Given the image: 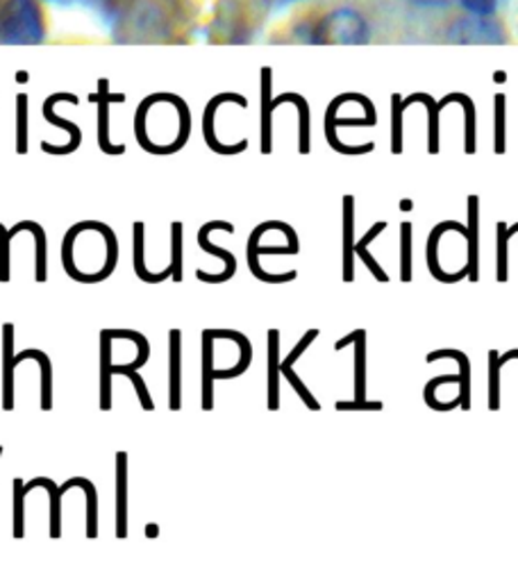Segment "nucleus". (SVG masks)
I'll use <instances>...</instances> for the list:
<instances>
[{
  "instance_id": "bb28decb",
  "label": "nucleus",
  "mask_w": 518,
  "mask_h": 581,
  "mask_svg": "<svg viewBox=\"0 0 518 581\" xmlns=\"http://www.w3.org/2000/svg\"><path fill=\"white\" fill-rule=\"evenodd\" d=\"M400 279L411 282V223H400Z\"/></svg>"
},
{
  "instance_id": "f03ea898",
  "label": "nucleus",
  "mask_w": 518,
  "mask_h": 581,
  "mask_svg": "<svg viewBox=\"0 0 518 581\" xmlns=\"http://www.w3.org/2000/svg\"><path fill=\"white\" fill-rule=\"evenodd\" d=\"M368 34L366 19L351 8L332 10L315 30V44H364Z\"/></svg>"
},
{
  "instance_id": "37998d69",
  "label": "nucleus",
  "mask_w": 518,
  "mask_h": 581,
  "mask_svg": "<svg viewBox=\"0 0 518 581\" xmlns=\"http://www.w3.org/2000/svg\"><path fill=\"white\" fill-rule=\"evenodd\" d=\"M0 457H3V448H0Z\"/></svg>"
},
{
  "instance_id": "0eeeda50",
  "label": "nucleus",
  "mask_w": 518,
  "mask_h": 581,
  "mask_svg": "<svg viewBox=\"0 0 518 581\" xmlns=\"http://www.w3.org/2000/svg\"><path fill=\"white\" fill-rule=\"evenodd\" d=\"M355 279V198L343 196V282Z\"/></svg>"
},
{
  "instance_id": "2eb2a0df",
  "label": "nucleus",
  "mask_w": 518,
  "mask_h": 581,
  "mask_svg": "<svg viewBox=\"0 0 518 581\" xmlns=\"http://www.w3.org/2000/svg\"><path fill=\"white\" fill-rule=\"evenodd\" d=\"M439 359H455L458 366H460V407L464 412L471 409V361L462 350L455 348H443V350H434L426 357L428 363H434Z\"/></svg>"
},
{
  "instance_id": "7ed1b4c3",
  "label": "nucleus",
  "mask_w": 518,
  "mask_h": 581,
  "mask_svg": "<svg viewBox=\"0 0 518 581\" xmlns=\"http://www.w3.org/2000/svg\"><path fill=\"white\" fill-rule=\"evenodd\" d=\"M268 230H280L285 232L287 230V223L283 221H266L262 226H257L251 237H249V245H246V252H249V268L251 273L266 282V284H285V282H294L298 277V271H289V273H283V275H275V273H266L260 268V257L264 254H298L300 248H294V245H260V239L268 232Z\"/></svg>"
},
{
  "instance_id": "20e7f679",
  "label": "nucleus",
  "mask_w": 518,
  "mask_h": 581,
  "mask_svg": "<svg viewBox=\"0 0 518 581\" xmlns=\"http://www.w3.org/2000/svg\"><path fill=\"white\" fill-rule=\"evenodd\" d=\"M214 230H223V232L232 234L234 232V226L228 223V221H210V223H205L198 230V245H200V250L207 252V254H214V257H219L225 264V268L221 273H217V275H210V273H205L202 268H198L196 271V277L200 282H207V284H223V282H228V279L234 277V273H236V257H234V254L230 250L210 243V234Z\"/></svg>"
},
{
  "instance_id": "4be33fe9",
  "label": "nucleus",
  "mask_w": 518,
  "mask_h": 581,
  "mask_svg": "<svg viewBox=\"0 0 518 581\" xmlns=\"http://www.w3.org/2000/svg\"><path fill=\"white\" fill-rule=\"evenodd\" d=\"M71 489H82L87 493V538H98V495H96V486L85 480V478H71L68 482H64L59 486L62 495L68 493Z\"/></svg>"
},
{
  "instance_id": "ea45409f",
  "label": "nucleus",
  "mask_w": 518,
  "mask_h": 581,
  "mask_svg": "<svg viewBox=\"0 0 518 581\" xmlns=\"http://www.w3.org/2000/svg\"><path fill=\"white\" fill-rule=\"evenodd\" d=\"M146 536H148V538H157V536H159V527H157L155 523H148V525H146Z\"/></svg>"
},
{
  "instance_id": "a211bd4d",
  "label": "nucleus",
  "mask_w": 518,
  "mask_h": 581,
  "mask_svg": "<svg viewBox=\"0 0 518 581\" xmlns=\"http://www.w3.org/2000/svg\"><path fill=\"white\" fill-rule=\"evenodd\" d=\"M128 536V454L117 452V538Z\"/></svg>"
},
{
  "instance_id": "f8f14e48",
  "label": "nucleus",
  "mask_w": 518,
  "mask_h": 581,
  "mask_svg": "<svg viewBox=\"0 0 518 581\" xmlns=\"http://www.w3.org/2000/svg\"><path fill=\"white\" fill-rule=\"evenodd\" d=\"M280 330H268V409H280Z\"/></svg>"
},
{
  "instance_id": "f257e3e1",
  "label": "nucleus",
  "mask_w": 518,
  "mask_h": 581,
  "mask_svg": "<svg viewBox=\"0 0 518 581\" xmlns=\"http://www.w3.org/2000/svg\"><path fill=\"white\" fill-rule=\"evenodd\" d=\"M44 34V14L37 0H5L0 12V36L5 44H40Z\"/></svg>"
},
{
  "instance_id": "473e14b6",
  "label": "nucleus",
  "mask_w": 518,
  "mask_h": 581,
  "mask_svg": "<svg viewBox=\"0 0 518 581\" xmlns=\"http://www.w3.org/2000/svg\"><path fill=\"white\" fill-rule=\"evenodd\" d=\"M355 254H357V257L364 262V266L373 273V277L377 279V282H389V275L383 271V268H379V264L375 262V257H373V254L368 252V245H360V243H355Z\"/></svg>"
},
{
  "instance_id": "7c9ffc66",
  "label": "nucleus",
  "mask_w": 518,
  "mask_h": 581,
  "mask_svg": "<svg viewBox=\"0 0 518 581\" xmlns=\"http://www.w3.org/2000/svg\"><path fill=\"white\" fill-rule=\"evenodd\" d=\"M283 373V377L291 384V388L300 395V399H302V403H305V407L309 409V412H321V403H319V399L312 395V393H309L307 391V386H305V382L294 373V369H283L280 371Z\"/></svg>"
},
{
  "instance_id": "a19ab883",
  "label": "nucleus",
  "mask_w": 518,
  "mask_h": 581,
  "mask_svg": "<svg viewBox=\"0 0 518 581\" xmlns=\"http://www.w3.org/2000/svg\"><path fill=\"white\" fill-rule=\"evenodd\" d=\"M411 209H414V202L409 198L400 200V211H411Z\"/></svg>"
},
{
  "instance_id": "423d86ee",
  "label": "nucleus",
  "mask_w": 518,
  "mask_h": 581,
  "mask_svg": "<svg viewBox=\"0 0 518 581\" xmlns=\"http://www.w3.org/2000/svg\"><path fill=\"white\" fill-rule=\"evenodd\" d=\"M57 100H68V102H74V105H76L78 98L71 96V94H57V96L48 98L46 105H44V117H46V121H51L53 125L64 128L68 134H71V143H68V145H55V143H46V141H44V143H42V151H44V153H51V155H71V153H76V151L80 149L82 134H80V130H78L76 123L64 121V119H57V117L53 114V105H55Z\"/></svg>"
},
{
  "instance_id": "5701e85b",
  "label": "nucleus",
  "mask_w": 518,
  "mask_h": 581,
  "mask_svg": "<svg viewBox=\"0 0 518 581\" xmlns=\"http://www.w3.org/2000/svg\"><path fill=\"white\" fill-rule=\"evenodd\" d=\"M355 399H366V330L355 341Z\"/></svg>"
},
{
  "instance_id": "c9c22d12",
  "label": "nucleus",
  "mask_w": 518,
  "mask_h": 581,
  "mask_svg": "<svg viewBox=\"0 0 518 581\" xmlns=\"http://www.w3.org/2000/svg\"><path fill=\"white\" fill-rule=\"evenodd\" d=\"M383 403L379 399H373V403H368V399H353V403H334V409L337 412H383Z\"/></svg>"
},
{
  "instance_id": "4468645a",
  "label": "nucleus",
  "mask_w": 518,
  "mask_h": 581,
  "mask_svg": "<svg viewBox=\"0 0 518 581\" xmlns=\"http://www.w3.org/2000/svg\"><path fill=\"white\" fill-rule=\"evenodd\" d=\"M144 232H146V226L142 221H136L132 226V239H134L132 241V248H134V273H136V277H140L146 284H159V282L173 277V266L168 264L162 273H151L146 268V257H144V239L146 237H144Z\"/></svg>"
},
{
  "instance_id": "1a4fd4ad",
  "label": "nucleus",
  "mask_w": 518,
  "mask_h": 581,
  "mask_svg": "<svg viewBox=\"0 0 518 581\" xmlns=\"http://www.w3.org/2000/svg\"><path fill=\"white\" fill-rule=\"evenodd\" d=\"M228 98H234V94H223L219 98H214L210 105H207L205 109V119H202V132H205V141L207 145H210V151L219 153V155H239V153H244L249 149V141H239L234 145H223L219 143L217 134H214V117H217V109L221 102H225Z\"/></svg>"
},
{
  "instance_id": "e433bc0d",
  "label": "nucleus",
  "mask_w": 518,
  "mask_h": 581,
  "mask_svg": "<svg viewBox=\"0 0 518 581\" xmlns=\"http://www.w3.org/2000/svg\"><path fill=\"white\" fill-rule=\"evenodd\" d=\"M466 105V155L475 153V117H473V105L469 98L455 96Z\"/></svg>"
},
{
  "instance_id": "f704fd0d",
  "label": "nucleus",
  "mask_w": 518,
  "mask_h": 581,
  "mask_svg": "<svg viewBox=\"0 0 518 581\" xmlns=\"http://www.w3.org/2000/svg\"><path fill=\"white\" fill-rule=\"evenodd\" d=\"M464 10L471 17H492L496 12V0H462Z\"/></svg>"
},
{
  "instance_id": "6ab92c4d",
  "label": "nucleus",
  "mask_w": 518,
  "mask_h": 581,
  "mask_svg": "<svg viewBox=\"0 0 518 581\" xmlns=\"http://www.w3.org/2000/svg\"><path fill=\"white\" fill-rule=\"evenodd\" d=\"M23 230H27V232L34 234V243H37V273H34V277H37L40 284H44L48 279V243H46V230L40 223H34V221H19L10 230V237L14 239Z\"/></svg>"
},
{
  "instance_id": "393cba45",
  "label": "nucleus",
  "mask_w": 518,
  "mask_h": 581,
  "mask_svg": "<svg viewBox=\"0 0 518 581\" xmlns=\"http://www.w3.org/2000/svg\"><path fill=\"white\" fill-rule=\"evenodd\" d=\"M112 373L114 375H125L132 382V386L136 391V397H140V403H142V409L144 412H153L155 409L153 397H151V393L146 388V382L142 380L140 373H136V369H132V366H128V363H123V366H112Z\"/></svg>"
},
{
  "instance_id": "a878e982",
  "label": "nucleus",
  "mask_w": 518,
  "mask_h": 581,
  "mask_svg": "<svg viewBox=\"0 0 518 581\" xmlns=\"http://www.w3.org/2000/svg\"><path fill=\"white\" fill-rule=\"evenodd\" d=\"M500 352L489 350V412L500 409Z\"/></svg>"
},
{
  "instance_id": "6e6552de",
  "label": "nucleus",
  "mask_w": 518,
  "mask_h": 581,
  "mask_svg": "<svg viewBox=\"0 0 518 581\" xmlns=\"http://www.w3.org/2000/svg\"><path fill=\"white\" fill-rule=\"evenodd\" d=\"M466 264L469 279H480V198L469 196V226H466Z\"/></svg>"
},
{
  "instance_id": "2f4dec72",
  "label": "nucleus",
  "mask_w": 518,
  "mask_h": 581,
  "mask_svg": "<svg viewBox=\"0 0 518 581\" xmlns=\"http://www.w3.org/2000/svg\"><path fill=\"white\" fill-rule=\"evenodd\" d=\"M16 153H27V98L19 96V130H16Z\"/></svg>"
},
{
  "instance_id": "4c0bfd02",
  "label": "nucleus",
  "mask_w": 518,
  "mask_h": 581,
  "mask_svg": "<svg viewBox=\"0 0 518 581\" xmlns=\"http://www.w3.org/2000/svg\"><path fill=\"white\" fill-rule=\"evenodd\" d=\"M357 337H360V330H355V332H351V335H345L343 339H339V341L334 343V350H337V352H341L343 348H351V346H355Z\"/></svg>"
},
{
  "instance_id": "b1692460",
  "label": "nucleus",
  "mask_w": 518,
  "mask_h": 581,
  "mask_svg": "<svg viewBox=\"0 0 518 581\" xmlns=\"http://www.w3.org/2000/svg\"><path fill=\"white\" fill-rule=\"evenodd\" d=\"M183 230L185 226L180 221H176L170 226V266H173V282H183Z\"/></svg>"
},
{
  "instance_id": "72a5a7b5",
  "label": "nucleus",
  "mask_w": 518,
  "mask_h": 581,
  "mask_svg": "<svg viewBox=\"0 0 518 581\" xmlns=\"http://www.w3.org/2000/svg\"><path fill=\"white\" fill-rule=\"evenodd\" d=\"M503 96L496 98V143H494V153L505 155V109H503Z\"/></svg>"
},
{
  "instance_id": "39448f33",
  "label": "nucleus",
  "mask_w": 518,
  "mask_h": 581,
  "mask_svg": "<svg viewBox=\"0 0 518 581\" xmlns=\"http://www.w3.org/2000/svg\"><path fill=\"white\" fill-rule=\"evenodd\" d=\"M183 407V332H168V409Z\"/></svg>"
},
{
  "instance_id": "79ce46f5",
  "label": "nucleus",
  "mask_w": 518,
  "mask_h": 581,
  "mask_svg": "<svg viewBox=\"0 0 518 581\" xmlns=\"http://www.w3.org/2000/svg\"><path fill=\"white\" fill-rule=\"evenodd\" d=\"M507 234H509V239H511L514 234H518V223H516V226H511V228H507Z\"/></svg>"
},
{
  "instance_id": "412c9836",
  "label": "nucleus",
  "mask_w": 518,
  "mask_h": 581,
  "mask_svg": "<svg viewBox=\"0 0 518 581\" xmlns=\"http://www.w3.org/2000/svg\"><path fill=\"white\" fill-rule=\"evenodd\" d=\"M25 493L34 491V489H46L48 495H51V538H62V491L59 486L53 482V480H46V478H34L30 482L23 484Z\"/></svg>"
},
{
  "instance_id": "f3484780",
  "label": "nucleus",
  "mask_w": 518,
  "mask_h": 581,
  "mask_svg": "<svg viewBox=\"0 0 518 581\" xmlns=\"http://www.w3.org/2000/svg\"><path fill=\"white\" fill-rule=\"evenodd\" d=\"M93 102H100L98 109V145L100 151L106 155H123L125 153V145H112L110 143V112H108V102L110 100H123V96H106V83H102V94L100 96H91Z\"/></svg>"
},
{
  "instance_id": "dca6fc26",
  "label": "nucleus",
  "mask_w": 518,
  "mask_h": 581,
  "mask_svg": "<svg viewBox=\"0 0 518 581\" xmlns=\"http://www.w3.org/2000/svg\"><path fill=\"white\" fill-rule=\"evenodd\" d=\"M112 335L100 332V409H112Z\"/></svg>"
},
{
  "instance_id": "9b49d317",
  "label": "nucleus",
  "mask_w": 518,
  "mask_h": 581,
  "mask_svg": "<svg viewBox=\"0 0 518 581\" xmlns=\"http://www.w3.org/2000/svg\"><path fill=\"white\" fill-rule=\"evenodd\" d=\"M217 339H232L239 346V359L232 369L228 371H214V380H236L251 369L253 361V343L246 335H241L236 330H214Z\"/></svg>"
},
{
  "instance_id": "c756f323",
  "label": "nucleus",
  "mask_w": 518,
  "mask_h": 581,
  "mask_svg": "<svg viewBox=\"0 0 518 581\" xmlns=\"http://www.w3.org/2000/svg\"><path fill=\"white\" fill-rule=\"evenodd\" d=\"M23 480H14V538L25 536V489Z\"/></svg>"
},
{
  "instance_id": "ddd939ff",
  "label": "nucleus",
  "mask_w": 518,
  "mask_h": 581,
  "mask_svg": "<svg viewBox=\"0 0 518 581\" xmlns=\"http://www.w3.org/2000/svg\"><path fill=\"white\" fill-rule=\"evenodd\" d=\"M14 325L5 322L3 325V409L12 412L14 409Z\"/></svg>"
},
{
  "instance_id": "cd10ccee",
  "label": "nucleus",
  "mask_w": 518,
  "mask_h": 581,
  "mask_svg": "<svg viewBox=\"0 0 518 581\" xmlns=\"http://www.w3.org/2000/svg\"><path fill=\"white\" fill-rule=\"evenodd\" d=\"M507 223L500 221L496 226V234H498V245H496V279L498 282H507V243H509V234H507Z\"/></svg>"
},
{
  "instance_id": "aec40b11",
  "label": "nucleus",
  "mask_w": 518,
  "mask_h": 581,
  "mask_svg": "<svg viewBox=\"0 0 518 581\" xmlns=\"http://www.w3.org/2000/svg\"><path fill=\"white\" fill-rule=\"evenodd\" d=\"M14 359H16V363L27 361V359H34V361L40 363V369H42V412H51L53 409V366H51V357L44 350L30 348V350L19 352Z\"/></svg>"
},
{
  "instance_id": "9d476101",
  "label": "nucleus",
  "mask_w": 518,
  "mask_h": 581,
  "mask_svg": "<svg viewBox=\"0 0 518 581\" xmlns=\"http://www.w3.org/2000/svg\"><path fill=\"white\" fill-rule=\"evenodd\" d=\"M202 412L214 409V330H202Z\"/></svg>"
},
{
  "instance_id": "c85d7f7f",
  "label": "nucleus",
  "mask_w": 518,
  "mask_h": 581,
  "mask_svg": "<svg viewBox=\"0 0 518 581\" xmlns=\"http://www.w3.org/2000/svg\"><path fill=\"white\" fill-rule=\"evenodd\" d=\"M12 237L10 230L0 223V282L8 284L12 279Z\"/></svg>"
},
{
  "instance_id": "58836bf2",
  "label": "nucleus",
  "mask_w": 518,
  "mask_h": 581,
  "mask_svg": "<svg viewBox=\"0 0 518 581\" xmlns=\"http://www.w3.org/2000/svg\"><path fill=\"white\" fill-rule=\"evenodd\" d=\"M514 359H518V350H509V352H505V354L500 357V366H505V363H509V361H514Z\"/></svg>"
}]
</instances>
